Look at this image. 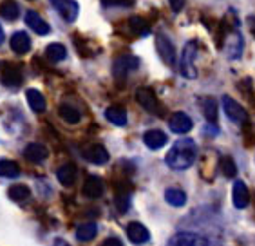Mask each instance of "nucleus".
<instances>
[{"label": "nucleus", "instance_id": "obj_23", "mask_svg": "<svg viewBox=\"0 0 255 246\" xmlns=\"http://www.w3.org/2000/svg\"><path fill=\"white\" fill-rule=\"evenodd\" d=\"M58 114L60 118L64 120L65 123H71V125H74V123H78L80 118H82V114H80V111L74 105H69V104H62L58 107Z\"/></svg>", "mask_w": 255, "mask_h": 246}, {"label": "nucleus", "instance_id": "obj_1", "mask_svg": "<svg viewBox=\"0 0 255 246\" xmlns=\"http://www.w3.org/2000/svg\"><path fill=\"white\" fill-rule=\"evenodd\" d=\"M196 156H197L196 143L192 141L190 138H181L172 145L165 161H167V165L172 170H187V168H190L194 165Z\"/></svg>", "mask_w": 255, "mask_h": 246}, {"label": "nucleus", "instance_id": "obj_35", "mask_svg": "<svg viewBox=\"0 0 255 246\" xmlns=\"http://www.w3.org/2000/svg\"><path fill=\"white\" fill-rule=\"evenodd\" d=\"M103 246H122V241L116 239V237H109V239L103 241Z\"/></svg>", "mask_w": 255, "mask_h": 246}, {"label": "nucleus", "instance_id": "obj_11", "mask_svg": "<svg viewBox=\"0 0 255 246\" xmlns=\"http://www.w3.org/2000/svg\"><path fill=\"white\" fill-rule=\"evenodd\" d=\"M125 232H127V237L130 239V243H134V245H143V243L150 241V232H148V228L137 221L128 223Z\"/></svg>", "mask_w": 255, "mask_h": 246}, {"label": "nucleus", "instance_id": "obj_4", "mask_svg": "<svg viewBox=\"0 0 255 246\" xmlns=\"http://www.w3.org/2000/svg\"><path fill=\"white\" fill-rule=\"evenodd\" d=\"M196 56H197V42H188L181 54V73L183 76H187L190 80H194L197 76V71L194 67Z\"/></svg>", "mask_w": 255, "mask_h": 246}, {"label": "nucleus", "instance_id": "obj_10", "mask_svg": "<svg viewBox=\"0 0 255 246\" xmlns=\"http://www.w3.org/2000/svg\"><path fill=\"white\" fill-rule=\"evenodd\" d=\"M168 127H170V130L174 134H187V132H190L192 127H194V122H192V118L188 114L176 113V114H172L170 120H168Z\"/></svg>", "mask_w": 255, "mask_h": 246}, {"label": "nucleus", "instance_id": "obj_18", "mask_svg": "<svg viewBox=\"0 0 255 246\" xmlns=\"http://www.w3.org/2000/svg\"><path fill=\"white\" fill-rule=\"evenodd\" d=\"M11 49L16 54H25L31 49V38L25 31H16L15 35L11 36Z\"/></svg>", "mask_w": 255, "mask_h": 246}, {"label": "nucleus", "instance_id": "obj_7", "mask_svg": "<svg viewBox=\"0 0 255 246\" xmlns=\"http://www.w3.org/2000/svg\"><path fill=\"white\" fill-rule=\"evenodd\" d=\"M0 82L5 87H18V85H22V82H24L22 67L16 64H5L2 67V73H0Z\"/></svg>", "mask_w": 255, "mask_h": 246}, {"label": "nucleus", "instance_id": "obj_12", "mask_svg": "<svg viewBox=\"0 0 255 246\" xmlns=\"http://www.w3.org/2000/svg\"><path fill=\"white\" fill-rule=\"evenodd\" d=\"M103 190H105V185H103L102 177L98 176H89L84 183V188H82L84 196L89 197V199H98V197H102Z\"/></svg>", "mask_w": 255, "mask_h": 246}, {"label": "nucleus", "instance_id": "obj_21", "mask_svg": "<svg viewBox=\"0 0 255 246\" xmlns=\"http://www.w3.org/2000/svg\"><path fill=\"white\" fill-rule=\"evenodd\" d=\"M25 98H27V104L33 109L34 113H44L45 111V98L44 94L36 91V89H27L25 91Z\"/></svg>", "mask_w": 255, "mask_h": 246}, {"label": "nucleus", "instance_id": "obj_19", "mask_svg": "<svg viewBox=\"0 0 255 246\" xmlns=\"http://www.w3.org/2000/svg\"><path fill=\"white\" fill-rule=\"evenodd\" d=\"M76 176H78V170L74 165L67 163V165H62V167L56 170V179L60 181L62 187H73V183L76 181Z\"/></svg>", "mask_w": 255, "mask_h": 246}, {"label": "nucleus", "instance_id": "obj_14", "mask_svg": "<svg viewBox=\"0 0 255 246\" xmlns=\"http://www.w3.org/2000/svg\"><path fill=\"white\" fill-rule=\"evenodd\" d=\"M168 245L174 246H203V245H208L206 239H203L201 236H196V234H188V232H181V234H177L174 236L168 241Z\"/></svg>", "mask_w": 255, "mask_h": 246}, {"label": "nucleus", "instance_id": "obj_6", "mask_svg": "<svg viewBox=\"0 0 255 246\" xmlns=\"http://www.w3.org/2000/svg\"><path fill=\"white\" fill-rule=\"evenodd\" d=\"M82 158L93 165H105L109 161V152L100 143H91L82 148Z\"/></svg>", "mask_w": 255, "mask_h": 246}, {"label": "nucleus", "instance_id": "obj_22", "mask_svg": "<svg viewBox=\"0 0 255 246\" xmlns=\"http://www.w3.org/2000/svg\"><path fill=\"white\" fill-rule=\"evenodd\" d=\"M74 234H76V239H78V241L87 243V241H91V239L96 237V234H98V227H96V223L89 221V223H84V225H80Z\"/></svg>", "mask_w": 255, "mask_h": 246}, {"label": "nucleus", "instance_id": "obj_31", "mask_svg": "<svg viewBox=\"0 0 255 246\" xmlns=\"http://www.w3.org/2000/svg\"><path fill=\"white\" fill-rule=\"evenodd\" d=\"M114 203H116V208H118L120 214H125L130 207V192H118Z\"/></svg>", "mask_w": 255, "mask_h": 246}, {"label": "nucleus", "instance_id": "obj_34", "mask_svg": "<svg viewBox=\"0 0 255 246\" xmlns=\"http://www.w3.org/2000/svg\"><path fill=\"white\" fill-rule=\"evenodd\" d=\"M168 2H170V7L174 13H179L185 7V0H168Z\"/></svg>", "mask_w": 255, "mask_h": 246}, {"label": "nucleus", "instance_id": "obj_17", "mask_svg": "<svg viewBox=\"0 0 255 246\" xmlns=\"http://www.w3.org/2000/svg\"><path fill=\"white\" fill-rule=\"evenodd\" d=\"M47 148L42 145V143H29L27 147L24 148V158L31 163H42L47 158Z\"/></svg>", "mask_w": 255, "mask_h": 246}, {"label": "nucleus", "instance_id": "obj_24", "mask_svg": "<svg viewBox=\"0 0 255 246\" xmlns=\"http://www.w3.org/2000/svg\"><path fill=\"white\" fill-rule=\"evenodd\" d=\"M7 196H9L11 201L15 203H24L25 199H29L31 196V190L29 187H25V185H13V187H9V190H7Z\"/></svg>", "mask_w": 255, "mask_h": 246}, {"label": "nucleus", "instance_id": "obj_32", "mask_svg": "<svg viewBox=\"0 0 255 246\" xmlns=\"http://www.w3.org/2000/svg\"><path fill=\"white\" fill-rule=\"evenodd\" d=\"M221 172L225 174L226 177H236L237 174V167H236V161L232 158H228V156H225V158H221Z\"/></svg>", "mask_w": 255, "mask_h": 246}, {"label": "nucleus", "instance_id": "obj_27", "mask_svg": "<svg viewBox=\"0 0 255 246\" xmlns=\"http://www.w3.org/2000/svg\"><path fill=\"white\" fill-rule=\"evenodd\" d=\"M18 176H20V168L15 161H11V159H0V177L15 179Z\"/></svg>", "mask_w": 255, "mask_h": 246}, {"label": "nucleus", "instance_id": "obj_30", "mask_svg": "<svg viewBox=\"0 0 255 246\" xmlns=\"http://www.w3.org/2000/svg\"><path fill=\"white\" fill-rule=\"evenodd\" d=\"M128 22H130L132 31L134 33H137V35L147 36L148 33H150V25H148V22H145V20L139 18V16H134V18H130Z\"/></svg>", "mask_w": 255, "mask_h": 246}, {"label": "nucleus", "instance_id": "obj_33", "mask_svg": "<svg viewBox=\"0 0 255 246\" xmlns=\"http://www.w3.org/2000/svg\"><path fill=\"white\" fill-rule=\"evenodd\" d=\"M103 5H107V7H111V5H120V7H130V5L134 4V0H102Z\"/></svg>", "mask_w": 255, "mask_h": 246}, {"label": "nucleus", "instance_id": "obj_16", "mask_svg": "<svg viewBox=\"0 0 255 246\" xmlns=\"http://www.w3.org/2000/svg\"><path fill=\"white\" fill-rule=\"evenodd\" d=\"M143 141L147 145L148 148H152V150H157V148H161L167 145L168 138L167 134L163 132V130H157V128H152V130H147L145 136H143Z\"/></svg>", "mask_w": 255, "mask_h": 246}, {"label": "nucleus", "instance_id": "obj_26", "mask_svg": "<svg viewBox=\"0 0 255 246\" xmlns=\"http://www.w3.org/2000/svg\"><path fill=\"white\" fill-rule=\"evenodd\" d=\"M165 199H167V203L172 205V207H183L187 203V194L183 192V190H179V188H167Z\"/></svg>", "mask_w": 255, "mask_h": 246}, {"label": "nucleus", "instance_id": "obj_28", "mask_svg": "<svg viewBox=\"0 0 255 246\" xmlns=\"http://www.w3.org/2000/svg\"><path fill=\"white\" fill-rule=\"evenodd\" d=\"M45 56L51 62H62L67 56V51H65V47L62 44H49L45 47Z\"/></svg>", "mask_w": 255, "mask_h": 246}, {"label": "nucleus", "instance_id": "obj_5", "mask_svg": "<svg viewBox=\"0 0 255 246\" xmlns=\"http://www.w3.org/2000/svg\"><path fill=\"white\" fill-rule=\"evenodd\" d=\"M49 2L54 9H56V13L67 24L76 22V18H78V2L76 0H49Z\"/></svg>", "mask_w": 255, "mask_h": 246}, {"label": "nucleus", "instance_id": "obj_25", "mask_svg": "<svg viewBox=\"0 0 255 246\" xmlns=\"http://www.w3.org/2000/svg\"><path fill=\"white\" fill-rule=\"evenodd\" d=\"M0 15L4 16L5 20H16L20 15V5L16 4L15 0H5L0 4Z\"/></svg>", "mask_w": 255, "mask_h": 246}, {"label": "nucleus", "instance_id": "obj_2", "mask_svg": "<svg viewBox=\"0 0 255 246\" xmlns=\"http://www.w3.org/2000/svg\"><path fill=\"white\" fill-rule=\"evenodd\" d=\"M139 67V58L134 54H120L113 62V74L116 80H125L130 73L137 71Z\"/></svg>", "mask_w": 255, "mask_h": 246}, {"label": "nucleus", "instance_id": "obj_13", "mask_svg": "<svg viewBox=\"0 0 255 246\" xmlns=\"http://www.w3.org/2000/svg\"><path fill=\"white\" fill-rule=\"evenodd\" d=\"M25 24L29 25L31 29L36 33V35H49L51 33V27H49V24L45 22L42 16L36 13V11H27L25 13Z\"/></svg>", "mask_w": 255, "mask_h": 246}, {"label": "nucleus", "instance_id": "obj_8", "mask_svg": "<svg viewBox=\"0 0 255 246\" xmlns=\"http://www.w3.org/2000/svg\"><path fill=\"white\" fill-rule=\"evenodd\" d=\"M223 111L232 122L236 123H246L248 122V113H246V109H243V105L237 104L236 100L230 98V96H225L223 98Z\"/></svg>", "mask_w": 255, "mask_h": 246}, {"label": "nucleus", "instance_id": "obj_36", "mask_svg": "<svg viewBox=\"0 0 255 246\" xmlns=\"http://www.w3.org/2000/svg\"><path fill=\"white\" fill-rule=\"evenodd\" d=\"M4 42V29H2V25H0V45Z\"/></svg>", "mask_w": 255, "mask_h": 246}, {"label": "nucleus", "instance_id": "obj_15", "mask_svg": "<svg viewBox=\"0 0 255 246\" xmlns=\"http://www.w3.org/2000/svg\"><path fill=\"white\" fill-rule=\"evenodd\" d=\"M232 201L236 205V208H246L248 207V201H250V194H248V188L243 181L234 183V188H232Z\"/></svg>", "mask_w": 255, "mask_h": 246}, {"label": "nucleus", "instance_id": "obj_29", "mask_svg": "<svg viewBox=\"0 0 255 246\" xmlns=\"http://www.w3.org/2000/svg\"><path fill=\"white\" fill-rule=\"evenodd\" d=\"M203 114H205L206 122H210L212 125L217 123V102L214 98H206L203 102Z\"/></svg>", "mask_w": 255, "mask_h": 246}, {"label": "nucleus", "instance_id": "obj_20", "mask_svg": "<svg viewBox=\"0 0 255 246\" xmlns=\"http://www.w3.org/2000/svg\"><path fill=\"white\" fill-rule=\"evenodd\" d=\"M105 118L113 123V125H116V127H125L127 125V111L123 107L114 105V107H109L105 111Z\"/></svg>", "mask_w": 255, "mask_h": 246}, {"label": "nucleus", "instance_id": "obj_9", "mask_svg": "<svg viewBox=\"0 0 255 246\" xmlns=\"http://www.w3.org/2000/svg\"><path fill=\"white\" fill-rule=\"evenodd\" d=\"M156 47H157V53H159L163 62H165L168 67H174V65H176V47H174V44L168 40V36L157 35Z\"/></svg>", "mask_w": 255, "mask_h": 246}, {"label": "nucleus", "instance_id": "obj_3", "mask_svg": "<svg viewBox=\"0 0 255 246\" xmlns=\"http://www.w3.org/2000/svg\"><path fill=\"white\" fill-rule=\"evenodd\" d=\"M136 100H137V104L141 105L147 113L156 114V116H163V109H161V105H159V100L156 98V94H154L152 89L139 87L136 93Z\"/></svg>", "mask_w": 255, "mask_h": 246}]
</instances>
